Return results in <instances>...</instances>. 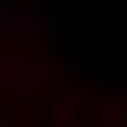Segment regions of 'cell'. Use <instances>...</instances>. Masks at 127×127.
Segmentation results:
<instances>
[{
  "instance_id": "cell-2",
  "label": "cell",
  "mask_w": 127,
  "mask_h": 127,
  "mask_svg": "<svg viewBox=\"0 0 127 127\" xmlns=\"http://www.w3.org/2000/svg\"><path fill=\"white\" fill-rule=\"evenodd\" d=\"M118 101L121 103H127V86H118Z\"/></svg>"
},
{
  "instance_id": "cell-3",
  "label": "cell",
  "mask_w": 127,
  "mask_h": 127,
  "mask_svg": "<svg viewBox=\"0 0 127 127\" xmlns=\"http://www.w3.org/2000/svg\"><path fill=\"white\" fill-rule=\"evenodd\" d=\"M48 29H51V31H55V29H57V18H55V15H51V18H48Z\"/></svg>"
},
{
  "instance_id": "cell-1",
  "label": "cell",
  "mask_w": 127,
  "mask_h": 127,
  "mask_svg": "<svg viewBox=\"0 0 127 127\" xmlns=\"http://www.w3.org/2000/svg\"><path fill=\"white\" fill-rule=\"evenodd\" d=\"M121 114L118 110H103L101 112V127H118Z\"/></svg>"
}]
</instances>
